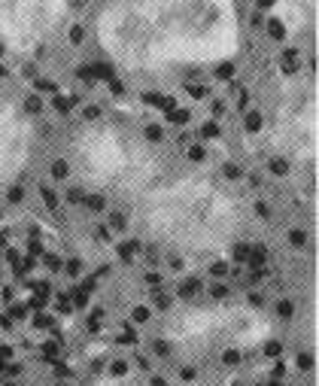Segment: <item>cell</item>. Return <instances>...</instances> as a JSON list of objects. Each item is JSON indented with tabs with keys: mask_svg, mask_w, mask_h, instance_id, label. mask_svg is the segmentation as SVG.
Masks as SVG:
<instances>
[{
	"mask_svg": "<svg viewBox=\"0 0 319 386\" xmlns=\"http://www.w3.org/2000/svg\"><path fill=\"white\" fill-rule=\"evenodd\" d=\"M271 15L283 37H301L316 24L319 0H271Z\"/></svg>",
	"mask_w": 319,
	"mask_h": 386,
	"instance_id": "cell-7",
	"label": "cell"
},
{
	"mask_svg": "<svg viewBox=\"0 0 319 386\" xmlns=\"http://www.w3.org/2000/svg\"><path fill=\"white\" fill-rule=\"evenodd\" d=\"M280 350H283L280 341H268V344H265V356H280Z\"/></svg>",
	"mask_w": 319,
	"mask_h": 386,
	"instance_id": "cell-13",
	"label": "cell"
},
{
	"mask_svg": "<svg viewBox=\"0 0 319 386\" xmlns=\"http://www.w3.org/2000/svg\"><path fill=\"white\" fill-rule=\"evenodd\" d=\"M76 167L97 186H125L143 170V152L125 137L94 128L76 146Z\"/></svg>",
	"mask_w": 319,
	"mask_h": 386,
	"instance_id": "cell-4",
	"label": "cell"
},
{
	"mask_svg": "<svg viewBox=\"0 0 319 386\" xmlns=\"http://www.w3.org/2000/svg\"><path fill=\"white\" fill-rule=\"evenodd\" d=\"M283 374H286V365H283V362H277V365H274V380H280Z\"/></svg>",
	"mask_w": 319,
	"mask_h": 386,
	"instance_id": "cell-18",
	"label": "cell"
},
{
	"mask_svg": "<svg viewBox=\"0 0 319 386\" xmlns=\"http://www.w3.org/2000/svg\"><path fill=\"white\" fill-rule=\"evenodd\" d=\"M219 362H222L225 368H237V365L243 362V353H240L237 347H225V350H222V356H219Z\"/></svg>",
	"mask_w": 319,
	"mask_h": 386,
	"instance_id": "cell-8",
	"label": "cell"
},
{
	"mask_svg": "<svg viewBox=\"0 0 319 386\" xmlns=\"http://www.w3.org/2000/svg\"><path fill=\"white\" fill-rule=\"evenodd\" d=\"M180 380L183 383H195L198 380V365H183L180 368Z\"/></svg>",
	"mask_w": 319,
	"mask_h": 386,
	"instance_id": "cell-9",
	"label": "cell"
},
{
	"mask_svg": "<svg viewBox=\"0 0 319 386\" xmlns=\"http://www.w3.org/2000/svg\"><path fill=\"white\" fill-rule=\"evenodd\" d=\"M295 365H298V371H313V356L310 353H301Z\"/></svg>",
	"mask_w": 319,
	"mask_h": 386,
	"instance_id": "cell-12",
	"label": "cell"
},
{
	"mask_svg": "<svg viewBox=\"0 0 319 386\" xmlns=\"http://www.w3.org/2000/svg\"><path fill=\"white\" fill-rule=\"evenodd\" d=\"M195 292H198V283H195V280H189V283L183 286V295L189 298V295H195Z\"/></svg>",
	"mask_w": 319,
	"mask_h": 386,
	"instance_id": "cell-15",
	"label": "cell"
},
{
	"mask_svg": "<svg viewBox=\"0 0 319 386\" xmlns=\"http://www.w3.org/2000/svg\"><path fill=\"white\" fill-rule=\"evenodd\" d=\"M277 313H280L283 320H289V317H292V304H289V301H283V304L277 307Z\"/></svg>",
	"mask_w": 319,
	"mask_h": 386,
	"instance_id": "cell-14",
	"label": "cell"
},
{
	"mask_svg": "<svg viewBox=\"0 0 319 386\" xmlns=\"http://www.w3.org/2000/svg\"><path fill=\"white\" fill-rule=\"evenodd\" d=\"M67 9L70 0H0V43L9 52L30 55L55 37Z\"/></svg>",
	"mask_w": 319,
	"mask_h": 386,
	"instance_id": "cell-3",
	"label": "cell"
},
{
	"mask_svg": "<svg viewBox=\"0 0 319 386\" xmlns=\"http://www.w3.org/2000/svg\"><path fill=\"white\" fill-rule=\"evenodd\" d=\"M134 320H137V323H146V320H149V310L137 307V310H134Z\"/></svg>",
	"mask_w": 319,
	"mask_h": 386,
	"instance_id": "cell-16",
	"label": "cell"
},
{
	"mask_svg": "<svg viewBox=\"0 0 319 386\" xmlns=\"http://www.w3.org/2000/svg\"><path fill=\"white\" fill-rule=\"evenodd\" d=\"M155 353H158V356H164V359H167V356H170V353H173V347H170V344H167V341H164V338H155Z\"/></svg>",
	"mask_w": 319,
	"mask_h": 386,
	"instance_id": "cell-11",
	"label": "cell"
},
{
	"mask_svg": "<svg viewBox=\"0 0 319 386\" xmlns=\"http://www.w3.org/2000/svg\"><path fill=\"white\" fill-rule=\"evenodd\" d=\"M134 362H137V368H143V371H149V368H152L146 356H134Z\"/></svg>",
	"mask_w": 319,
	"mask_h": 386,
	"instance_id": "cell-17",
	"label": "cell"
},
{
	"mask_svg": "<svg viewBox=\"0 0 319 386\" xmlns=\"http://www.w3.org/2000/svg\"><path fill=\"white\" fill-rule=\"evenodd\" d=\"M313 76L310 73H286L280 100H277V143L286 149V161L292 155H310L313 149Z\"/></svg>",
	"mask_w": 319,
	"mask_h": 386,
	"instance_id": "cell-5",
	"label": "cell"
},
{
	"mask_svg": "<svg viewBox=\"0 0 319 386\" xmlns=\"http://www.w3.org/2000/svg\"><path fill=\"white\" fill-rule=\"evenodd\" d=\"M146 222L161 240L173 247L204 250L228 237L234 225V207L213 186L189 183L158 195L146 207Z\"/></svg>",
	"mask_w": 319,
	"mask_h": 386,
	"instance_id": "cell-2",
	"label": "cell"
},
{
	"mask_svg": "<svg viewBox=\"0 0 319 386\" xmlns=\"http://www.w3.org/2000/svg\"><path fill=\"white\" fill-rule=\"evenodd\" d=\"M30 152V113L12 103L0 107V189L15 186L12 180L24 177Z\"/></svg>",
	"mask_w": 319,
	"mask_h": 386,
	"instance_id": "cell-6",
	"label": "cell"
},
{
	"mask_svg": "<svg viewBox=\"0 0 319 386\" xmlns=\"http://www.w3.org/2000/svg\"><path fill=\"white\" fill-rule=\"evenodd\" d=\"M128 368H131V365H128L125 359H116V362H110V374H113V377H125V374H128Z\"/></svg>",
	"mask_w": 319,
	"mask_h": 386,
	"instance_id": "cell-10",
	"label": "cell"
},
{
	"mask_svg": "<svg viewBox=\"0 0 319 386\" xmlns=\"http://www.w3.org/2000/svg\"><path fill=\"white\" fill-rule=\"evenodd\" d=\"M94 37L122 70L225 64L240 49V12L234 0H113Z\"/></svg>",
	"mask_w": 319,
	"mask_h": 386,
	"instance_id": "cell-1",
	"label": "cell"
},
{
	"mask_svg": "<svg viewBox=\"0 0 319 386\" xmlns=\"http://www.w3.org/2000/svg\"><path fill=\"white\" fill-rule=\"evenodd\" d=\"M152 386H170L164 377H152Z\"/></svg>",
	"mask_w": 319,
	"mask_h": 386,
	"instance_id": "cell-19",
	"label": "cell"
}]
</instances>
